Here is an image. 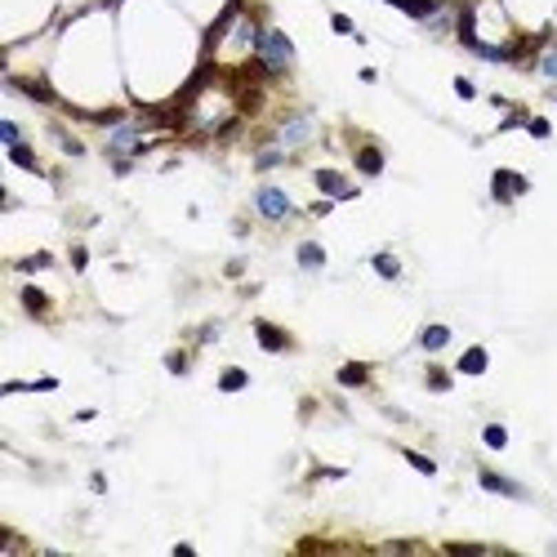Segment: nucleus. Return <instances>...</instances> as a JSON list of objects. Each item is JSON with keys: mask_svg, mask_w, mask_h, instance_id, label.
Wrapping results in <instances>:
<instances>
[{"mask_svg": "<svg viewBox=\"0 0 557 557\" xmlns=\"http://www.w3.org/2000/svg\"><path fill=\"white\" fill-rule=\"evenodd\" d=\"M254 54H259L263 72H286L290 63H295V45H290V36L277 32V27H259V32H254Z\"/></svg>", "mask_w": 557, "mask_h": 557, "instance_id": "f257e3e1", "label": "nucleus"}, {"mask_svg": "<svg viewBox=\"0 0 557 557\" xmlns=\"http://www.w3.org/2000/svg\"><path fill=\"white\" fill-rule=\"evenodd\" d=\"M143 129L134 125V120H116V125L107 129V152H112V160H129L134 152H143Z\"/></svg>", "mask_w": 557, "mask_h": 557, "instance_id": "f03ea898", "label": "nucleus"}, {"mask_svg": "<svg viewBox=\"0 0 557 557\" xmlns=\"http://www.w3.org/2000/svg\"><path fill=\"white\" fill-rule=\"evenodd\" d=\"M254 210H259L263 219L281 223V219H290V210H295V205H290V196L281 192V187H259V192H254Z\"/></svg>", "mask_w": 557, "mask_h": 557, "instance_id": "7ed1b4c3", "label": "nucleus"}, {"mask_svg": "<svg viewBox=\"0 0 557 557\" xmlns=\"http://www.w3.org/2000/svg\"><path fill=\"white\" fill-rule=\"evenodd\" d=\"M526 178L513 174V169H495V178H490V192H495V201H517V196L526 192Z\"/></svg>", "mask_w": 557, "mask_h": 557, "instance_id": "20e7f679", "label": "nucleus"}, {"mask_svg": "<svg viewBox=\"0 0 557 557\" xmlns=\"http://www.w3.org/2000/svg\"><path fill=\"white\" fill-rule=\"evenodd\" d=\"M313 138V116H290L286 125L277 129V143L281 147H304Z\"/></svg>", "mask_w": 557, "mask_h": 557, "instance_id": "39448f33", "label": "nucleus"}, {"mask_svg": "<svg viewBox=\"0 0 557 557\" xmlns=\"http://www.w3.org/2000/svg\"><path fill=\"white\" fill-rule=\"evenodd\" d=\"M317 187H321L326 196H335V201H353V196H357L353 183H348L339 169H317Z\"/></svg>", "mask_w": 557, "mask_h": 557, "instance_id": "423d86ee", "label": "nucleus"}, {"mask_svg": "<svg viewBox=\"0 0 557 557\" xmlns=\"http://www.w3.org/2000/svg\"><path fill=\"white\" fill-rule=\"evenodd\" d=\"M254 335H259V344L268 348V353H286V348H290V335L277 330L272 321H254Z\"/></svg>", "mask_w": 557, "mask_h": 557, "instance_id": "0eeeda50", "label": "nucleus"}, {"mask_svg": "<svg viewBox=\"0 0 557 557\" xmlns=\"http://www.w3.org/2000/svg\"><path fill=\"white\" fill-rule=\"evenodd\" d=\"M481 486H486L490 495H508V499H526V490L517 486V481H508V477L490 473V468H481Z\"/></svg>", "mask_w": 557, "mask_h": 557, "instance_id": "6e6552de", "label": "nucleus"}, {"mask_svg": "<svg viewBox=\"0 0 557 557\" xmlns=\"http://www.w3.org/2000/svg\"><path fill=\"white\" fill-rule=\"evenodd\" d=\"M388 5H397V9H406V14H410V18H419V23H428V18L432 14H437V0H388Z\"/></svg>", "mask_w": 557, "mask_h": 557, "instance_id": "1a4fd4ad", "label": "nucleus"}, {"mask_svg": "<svg viewBox=\"0 0 557 557\" xmlns=\"http://www.w3.org/2000/svg\"><path fill=\"white\" fill-rule=\"evenodd\" d=\"M486 366H490L486 348H468V353L459 357V375H486Z\"/></svg>", "mask_w": 557, "mask_h": 557, "instance_id": "9d476101", "label": "nucleus"}, {"mask_svg": "<svg viewBox=\"0 0 557 557\" xmlns=\"http://www.w3.org/2000/svg\"><path fill=\"white\" fill-rule=\"evenodd\" d=\"M339 383H344V388H361V383H370V366L348 361L344 370H339Z\"/></svg>", "mask_w": 557, "mask_h": 557, "instance_id": "9b49d317", "label": "nucleus"}, {"mask_svg": "<svg viewBox=\"0 0 557 557\" xmlns=\"http://www.w3.org/2000/svg\"><path fill=\"white\" fill-rule=\"evenodd\" d=\"M299 268H308V272L326 268V250H321L317 241H304V245H299Z\"/></svg>", "mask_w": 557, "mask_h": 557, "instance_id": "f8f14e48", "label": "nucleus"}, {"mask_svg": "<svg viewBox=\"0 0 557 557\" xmlns=\"http://www.w3.org/2000/svg\"><path fill=\"white\" fill-rule=\"evenodd\" d=\"M446 344H450V326H428L419 335V348H428V353H441Z\"/></svg>", "mask_w": 557, "mask_h": 557, "instance_id": "ddd939ff", "label": "nucleus"}, {"mask_svg": "<svg viewBox=\"0 0 557 557\" xmlns=\"http://www.w3.org/2000/svg\"><path fill=\"white\" fill-rule=\"evenodd\" d=\"M357 169L375 178V174L383 169V152H379V147H361V152H357Z\"/></svg>", "mask_w": 557, "mask_h": 557, "instance_id": "4468645a", "label": "nucleus"}, {"mask_svg": "<svg viewBox=\"0 0 557 557\" xmlns=\"http://www.w3.org/2000/svg\"><path fill=\"white\" fill-rule=\"evenodd\" d=\"M14 90H23L27 98H36V103H54V90L50 85H41V81H9Z\"/></svg>", "mask_w": 557, "mask_h": 557, "instance_id": "2eb2a0df", "label": "nucleus"}, {"mask_svg": "<svg viewBox=\"0 0 557 557\" xmlns=\"http://www.w3.org/2000/svg\"><path fill=\"white\" fill-rule=\"evenodd\" d=\"M23 308H27V313H36V317H45V313H50V295H41L36 286H27L23 290Z\"/></svg>", "mask_w": 557, "mask_h": 557, "instance_id": "dca6fc26", "label": "nucleus"}, {"mask_svg": "<svg viewBox=\"0 0 557 557\" xmlns=\"http://www.w3.org/2000/svg\"><path fill=\"white\" fill-rule=\"evenodd\" d=\"M481 441H486L490 450H504L508 446V428L504 423H486V428H481Z\"/></svg>", "mask_w": 557, "mask_h": 557, "instance_id": "f3484780", "label": "nucleus"}, {"mask_svg": "<svg viewBox=\"0 0 557 557\" xmlns=\"http://www.w3.org/2000/svg\"><path fill=\"white\" fill-rule=\"evenodd\" d=\"M245 383H250V375H245V370H237V366L219 375V388H223V392H241Z\"/></svg>", "mask_w": 557, "mask_h": 557, "instance_id": "a211bd4d", "label": "nucleus"}, {"mask_svg": "<svg viewBox=\"0 0 557 557\" xmlns=\"http://www.w3.org/2000/svg\"><path fill=\"white\" fill-rule=\"evenodd\" d=\"M375 272H379L383 281H397L401 277V263L392 259V254H375Z\"/></svg>", "mask_w": 557, "mask_h": 557, "instance_id": "6ab92c4d", "label": "nucleus"}, {"mask_svg": "<svg viewBox=\"0 0 557 557\" xmlns=\"http://www.w3.org/2000/svg\"><path fill=\"white\" fill-rule=\"evenodd\" d=\"M9 160H14L18 169H32V174H41V165H36L32 147H23V143H18V147H9Z\"/></svg>", "mask_w": 557, "mask_h": 557, "instance_id": "aec40b11", "label": "nucleus"}, {"mask_svg": "<svg viewBox=\"0 0 557 557\" xmlns=\"http://www.w3.org/2000/svg\"><path fill=\"white\" fill-rule=\"evenodd\" d=\"M281 160H286V147H263V152H259V160H254V165H259V169H277L281 165Z\"/></svg>", "mask_w": 557, "mask_h": 557, "instance_id": "412c9836", "label": "nucleus"}, {"mask_svg": "<svg viewBox=\"0 0 557 557\" xmlns=\"http://www.w3.org/2000/svg\"><path fill=\"white\" fill-rule=\"evenodd\" d=\"M401 455H406V464H410V468H419L423 477H432V473H437V464H432L428 455H419V450H401Z\"/></svg>", "mask_w": 557, "mask_h": 557, "instance_id": "4be33fe9", "label": "nucleus"}, {"mask_svg": "<svg viewBox=\"0 0 557 557\" xmlns=\"http://www.w3.org/2000/svg\"><path fill=\"white\" fill-rule=\"evenodd\" d=\"M0 138H5V147H18V143H23V134H18L14 120H0Z\"/></svg>", "mask_w": 557, "mask_h": 557, "instance_id": "5701e85b", "label": "nucleus"}, {"mask_svg": "<svg viewBox=\"0 0 557 557\" xmlns=\"http://www.w3.org/2000/svg\"><path fill=\"white\" fill-rule=\"evenodd\" d=\"M428 388H432V392H446V388H450V375H446V370H428Z\"/></svg>", "mask_w": 557, "mask_h": 557, "instance_id": "b1692460", "label": "nucleus"}, {"mask_svg": "<svg viewBox=\"0 0 557 557\" xmlns=\"http://www.w3.org/2000/svg\"><path fill=\"white\" fill-rule=\"evenodd\" d=\"M50 254H32V259H23V263H18V268H23V272H36V268H50Z\"/></svg>", "mask_w": 557, "mask_h": 557, "instance_id": "393cba45", "label": "nucleus"}, {"mask_svg": "<svg viewBox=\"0 0 557 557\" xmlns=\"http://www.w3.org/2000/svg\"><path fill=\"white\" fill-rule=\"evenodd\" d=\"M540 72H544L549 81H557V50H549V54L540 59Z\"/></svg>", "mask_w": 557, "mask_h": 557, "instance_id": "a878e982", "label": "nucleus"}, {"mask_svg": "<svg viewBox=\"0 0 557 557\" xmlns=\"http://www.w3.org/2000/svg\"><path fill=\"white\" fill-rule=\"evenodd\" d=\"M455 94H459V98H477V85L468 76H455Z\"/></svg>", "mask_w": 557, "mask_h": 557, "instance_id": "bb28decb", "label": "nucleus"}, {"mask_svg": "<svg viewBox=\"0 0 557 557\" xmlns=\"http://www.w3.org/2000/svg\"><path fill=\"white\" fill-rule=\"evenodd\" d=\"M526 129H531L535 138H549V134H553V125H549V120H540V116H535V120H526Z\"/></svg>", "mask_w": 557, "mask_h": 557, "instance_id": "cd10ccee", "label": "nucleus"}, {"mask_svg": "<svg viewBox=\"0 0 557 557\" xmlns=\"http://www.w3.org/2000/svg\"><path fill=\"white\" fill-rule=\"evenodd\" d=\"M330 23H335V32H339V36H353V18H348V14H335Z\"/></svg>", "mask_w": 557, "mask_h": 557, "instance_id": "c85d7f7f", "label": "nucleus"}, {"mask_svg": "<svg viewBox=\"0 0 557 557\" xmlns=\"http://www.w3.org/2000/svg\"><path fill=\"white\" fill-rule=\"evenodd\" d=\"M59 143H63V152H72V156H81V152H85V147L76 143V138H72V134H63V129H59Z\"/></svg>", "mask_w": 557, "mask_h": 557, "instance_id": "c756f323", "label": "nucleus"}, {"mask_svg": "<svg viewBox=\"0 0 557 557\" xmlns=\"http://www.w3.org/2000/svg\"><path fill=\"white\" fill-rule=\"evenodd\" d=\"M165 366H169L174 375H183V366H187V361H183V353H169V357H165Z\"/></svg>", "mask_w": 557, "mask_h": 557, "instance_id": "7c9ffc66", "label": "nucleus"}, {"mask_svg": "<svg viewBox=\"0 0 557 557\" xmlns=\"http://www.w3.org/2000/svg\"><path fill=\"white\" fill-rule=\"evenodd\" d=\"M85 263H90V250L76 245V250H72V268H85Z\"/></svg>", "mask_w": 557, "mask_h": 557, "instance_id": "2f4dec72", "label": "nucleus"}]
</instances>
